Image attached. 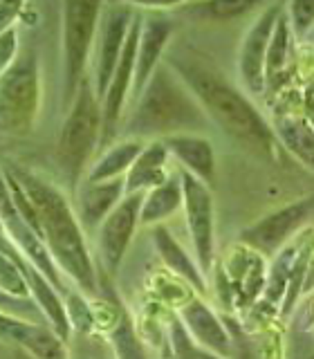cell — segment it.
<instances>
[{
  "instance_id": "cell-1",
  "label": "cell",
  "mask_w": 314,
  "mask_h": 359,
  "mask_svg": "<svg viewBox=\"0 0 314 359\" xmlns=\"http://www.w3.org/2000/svg\"><path fill=\"white\" fill-rule=\"evenodd\" d=\"M14 177L34 207L41 238L56 267H61L86 292H95L97 274L81 233V222L61 196V191L32 173H16Z\"/></svg>"
},
{
  "instance_id": "cell-2",
  "label": "cell",
  "mask_w": 314,
  "mask_h": 359,
  "mask_svg": "<svg viewBox=\"0 0 314 359\" xmlns=\"http://www.w3.org/2000/svg\"><path fill=\"white\" fill-rule=\"evenodd\" d=\"M171 65L175 74L200 101V106L205 108L207 117H211L222 130H227L252 149L265 155H274L278 142L274 130L267 126L261 112L250 104V99L243 93H238L227 81H222L205 63L175 56Z\"/></svg>"
},
{
  "instance_id": "cell-3",
  "label": "cell",
  "mask_w": 314,
  "mask_h": 359,
  "mask_svg": "<svg viewBox=\"0 0 314 359\" xmlns=\"http://www.w3.org/2000/svg\"><path fill=\"white\" fill-rule=\"evenodd\" d=\"M207 112L184 81L166 65H160L137 97V106L128 121V133L142 135H179L207 126Z\"/></svg>"
},
{
  "instance_id": "cell-4",
  "label": "cell",
  "mask_w": 314,
  "mask_h": 359,
  "mask_svg": "<svg viewBox=\"0 0 314 359\" xmlns=\"http://www.w3.org/2000/svg\"><path fill=\"white\" fill-rule=\"evenodd\" d=\"M67 110L70 112H67L59 146H56V162H59L67 182L74 184L104 135V108L99 104L90 79H83L72 106Z\"/></svg>"
},
{
  "instance_id": "cell-5",
  "label": "cell",
  "mask_w": 314,
  "mask_h": 359,
  "mask_svg": "<svg viewBox=\"0 0 314 359\" xmlns=\"http://www.w3.org/2000/svg\"><path fill=\"white\" fill-rule=\"evenodd\" d=\"M99 3L63 5V106L70 108L83 83V67L95 45L101 16Z\"/></svg>"
},
{
  "instance_id": "cell-6",
  "label": "cell",
  "mask_w": 314,
  "mask_h": 359,
  "mask_svg": "<svg viewBox=\"0 0 314 359\" xmlns=\"http://www.w3.org/2000/svg\"><path fill=\"white\" fill-rule=\"evenodd\" d=\"M39 101L36 59H18L7 72L0 74V133H25L32 126Z\"/></svg>"
},
{
  "instance_id": "cell-7",
  "label": "cell",
  "mask_w": 314,
  "mask_h": 359,
  "mask_svg": "<svg viewBox=\"0 0 314 359\" xmlns=\"http://www.w3.org/2000/svg\"><path fill=\"white\" fill-rule=\"evenodd\" d=\"M104 16L97 25V41H95V93L99 97L106 95V90L115 74L123 45H126L128 32L132 25V14L128 5H108L101 9Z\"/></svg>"
},
{
  "instance_id": "cell-8",
  "label": "cell",
  "mask_w": 314,
  "mask_h": 359,
  "mask_svg": "<svg viewBox=\"0 0 314 359\" xmlns=\"http://www.w3.org/2000/svg\"><path fill=\"white\" fill-rule=\"evenodd\" d=\"M285 5L269 3L261 7L258 16L252 20V25L247 27L240 50H238V74L247 93L261 95L265 90V61L272 34L276 27V20L280 16Z\"/></svg>"
},
{
  "instance_id": "cell-9",
  "label": "cell",
  "mask_w": 314,
  "mask_h": 359,
  "mask_svg": "<svg viewBox=\"0 0 314 359\" xmlns=\"http://www.w3.org/2000/svg\"><path fill=\"white\" fill-rule=\"evenodd\" d=\"M184 194V211H186V227L193 238L196 261L200 272L205 274L211 267L213 254V200L211 191L205 182H200L196 175L186 171L179 173Z\"/></svg>"
},
{
  "instance_id": "cell-10",
  "label": "cell",
  "mask_w": 314,
  "mask_h": 359,
  "mask_svg": "<svg viewBox=\"0 0 314 359\" xmlns=\"http://www.w3.org/2000/svg\"><path fill=\"white\" fill-rule=\"evenodd\" d=\"M314 211V196L306 200H299L294 205L278 209L272 216L258 220L250 229H245L240 241L252 247L254 252L261 254H274L292 233H294L303 222H308Z\"/></svg>"
},
{
  "instance_id": "cell-11",
  "label": "cell",
  "mask_w": 314,
  "mask_h": 359,
  "mask_svg": "<svg viewBox=\"0 0 314 359\" xmlns=\"http://www.w3.org/2000/svg\"><path fill=\"white\" fill-rule=\"evenodd\" d=\"M142 202H144V194H128L108 213L106 220L101 222L97 243L101 250V258H104V265L110 274L119 267L123 254H126V247L139 222Z\"/></svg>"
},
{
  "instance_id": "cell-12",
  "label": "cell",
  "mask_w": 314,
  "mask_h": 359,
  "mask_svg": "<svg viewBox=\"0 0 314 359\" xmlns=\"http://www.w3.org/2000/svg\"><path fill=\"white\" fill-rule=\"evenodd\" d=\"M0 339L22 346L36 359H67L63 337L56 334V330L45 328L43 323L22 321L3 312H0Z\"/></svg>"
},
{
  "instance_id": "cell-13",
  "label": "cell",
  "mask_w": 314,
  "mask_h": 359,
  "mask_svg": "<svg viewBox=\"0 0 314 359\" xmlns=\"http://www.w3.org/2000/svg\"><path fill=\"white\" fill-rule=\"evenodd\" d=\"M173 34V22L166 16H149L142 20L139 48H137V63H135V79H132V95L139 97L146 83L160 67L162 52L168 39Z\"/></svg>"
},
{
  "instance_id": "cell-14",
  "label": "cell",
  "mask_w": 314,
  "mask_h": 359,
  "mask_svg": "<svg viewBox=\"0 0 314 359\" xmlns=\"http://www.w3.org/2000/svg\"><path fill=\"white\" fill-rule=\"evenodd\" d=\"M126 194V180H108V182H83L78 189V222L86 229H95L106 220Z\"/></svg>"
},
{
  "instance_id": "cell-15",
  "label": "cell",
  "mask_w": 314,
  "mask_h": 359,
  "mask_svg": "<svg viewBox=\"0 0 314 359\" xmlns=\"http://www.w3.org/2000/svg\"><path fill=\"white\" fill-rule=\"evenodd\" d=\"M164 146L175 160L186 168V173L196 175L200 182L209 184L216 173V155L209 140L198 137L193 133H179L164 137Z\"/></svg>"
},
{
  "instance_id": "cell-16",
  "label": "cell",
  "mask_w": 314,
  "mask_h": 359,
  "mask_svg": "<svg viewBox=\"0 0 314 359\" xmlns=\"http://www.w3.org/2000/svg\"><path fill=\"white\" fill-rule=\"evenodd\" d=\"M184 328L191 332V337L205 346L207 351L216 353L220 357L229 355V337L227 330L222 328V323L202 301H193L182 310Z\"/></svg>"
},
{
  "instance_id": "cell-17",
  "label": "cell",
  "mask_w": 314,
  "mask_h": 359,
  "mask_svg": "<svg viewBox=\"0 0 314 359\" xmlns=\"http://www.w3.org/2000/svg\"><path fill=\"white\" fill-rule=\"evenodd\" d=\"M166 162L168 149L164 142H151L144 146L126 175V194H144V189H155L166 182Z\"/></svg>"
},
{
  "instance_id": "cell-18",
  "label": "cell",
  "mask_w": 314,
  "mask_h": 359,
  "mask_svg": "<svg viewBox=\"0 0 314 359\" xmlns=\"http://www.w3.org/2000/svg\"><path fill=\"white\" fill-rule=\"evenodd\" d=\"M274 135L296 160L314 171V128L306 117L280 115L274 121Z\"/></svg>"
},
{
  "instance_id": "cell-19",
  "label": "cell",
  "mask_w": 314,
  "mask_h": 359,
  "mask_svg": "<svg viewBox=\"0 0 314 359\" xmlns=\"http://www.w3.org/2000/svg\"><path fill=\"white\" fill-rule=\"evenodd\" d=\"M142 149H144V144L137 137L112 144L110 149L90 166L86 182H108V180H117L123 171H130V166L137 160Z\"/></svg>"
},
{
  "instance_id": "cell-20",
  "label": "cell",
  "mask_w": 314,
  "mask_h": 359,
  "mask_svg": "<svg viewBox=\"0 0 314 359\" xmlns=\"http://www.w3.org/2000/svg\"><path fill=\"white\" fill-rule=\"evenodd\" d=\"M182 202H184L182 180H179V175L177 177H168L166 182L151 189L149 194L144 196L142 211H139V222H144V224L160 222V220L171 216V213H175Z\"/></svg>"
},
{
  "instance_id": "cell-21",
  "label": "cell",
  "mask_w": 314,
  "mask_h": 359,
  "mask_svg": "<svg viewBox=\"0 0 314 359\" xmlns=\"http://www.w3.org/2000/svg\"><path fill=\"white\" fill-rule=\"evenodd\" d=\"M155 245H157V252L162 254L164 263L173 269V272H177L179 276H184L186 280L193 287L198 290H205V280H202V272L200 267L191 261V258L186 256V252L182 250V247L177 245V241L173 238L171 233H168L166 229L157 227L155 231Z\"/></svg>"
},
{
  "instance_id": "cell-22",
  "label": "cell",
  "mask_w": 314,
  "mask_h": 359,
  "mask_svg": "<svg viewBox=\"0 0 314 359\" xmlns=\"http://www.w3.org/2000/svg\"><path fill=\"white\" fill-rule=\"evenodd\" d=\"M289 41H292V27H289V20H287L285 7H283V11H280V16L276 20L272 41H269L267 61H265V83L272 81L278 72H283V67L287 63Z\"/></svg>"
},
{
  "instance_id": "cell-23",
  "label": "cell",
  "mask_w": 314,
  "mask_h": 359,
  "mask_svg": "<svg viewBox=\"0 0 314 359\" xmlns=\"http://www.w3.org/2000/svg\"><path fill=\"white\" fill-rule=\"evenodd\" d=\"M171 346L177 359H224L216 353L207 351L205 346H200L193 337L189 334L182 321L173 319L171 323Z\"/></svg>"
},
{
  "instance_id": "cell-24",
  "label": "cell",
  "mask_w": 314,
  "mask_h": 359,
  "mask_svg": "<svg viewBox=\"0 0 314 359\" xmlns=\"http://www.w3.org/2000/svg\"><path fill=\"white\" fill-rule=\"evenodd\" d=\"M112 346H115V353L119 359H146L144 346L135 337V330L128 319H123L115 328V332H112Z\"/></svg>"
},
{
  "instance_id": "cell-25",
  "label": "cell",
  "mask_w": 314,
  "mask_h": 359,
  "mask_svg": "<svg viewBox=\"0 0 314 359\" xmlns=\"http://www.w3.org/2000/svg\"><path fill=\"white\" fill-rule=\"evenodd\" d=\"M0 290H5L7 294L18 297V299H27V280L22 278L18 265L11 261V256H7L0 250Z\"/></svg>"
},
{
  "instance_id": "cell-26",
  "label": "cell",
  "mask_w": 314,
  "mask_h": 359,
  "mask_svg": "<svg viewBox=\"0 0 314 359\" xmlns=\"http://www.w3.org/2000/svg\"><path fill=\"white\" fill-rule=\"evenodd\" d=\"M285 14L292 34L296 36H306L310 29H314V3L310 0H294V3L285 5Z\"/></svg>"
},
{
  "instance_id": "cell-27",
  "label": "cell",
  "mask_w": 314,
  "mask_h": 359,
  "mask_svg": "<svg viewBox=\"0 0 314 359\" xmlns=\"http://www.w3.org/2000/svg\"><path fill=\"white\" fill-rule=\"evenodd\" d=\"M0 312L3 314H11V317H27L34 323H41L43 321V310L36 308L29 299H18V297H11L7 294L5 290H0Z\"/></svg>"
},
{
  "instance_id": "cell-28",
  "label": "cell",
  "mask_w": 314,
  "mask_h": 359,
  "mask_svg": "<svg viewBox=\"0 0 314 359\" xmlns=\"http://www.w3.org/2000/svg\"><path fill=\"white\" fill-rule=\"evenodd\" d=\"M196 9L205 11V14H211L213 18H224V20H231V18H238V16H245L247 11L252 9H258L256 3H211V5H198Z\"/></svg>"
},
{
  "instance_id": "cell-29",
  "label": "cell",
  "mask_w": 314,
  "mask_h": 359,
  "mask_svg": "<svg viewBox=\"0 0 314 359\" xmlns=\"http://www.w3.org/2000/svg\"><path fill=\"white\" fill-rule=\"evenodd\" d=\"M16 52V32L9 29L0 36V74L7 72V65Z\"/></svg>"
},
{
  "instance_id": "cell-30",
  "label": "cell",
  "mask_w": 314,
  "mask_h": 359,
  "mask_svg": "<svg viewBox=\"0 0 314 359\" xmlns=\"http://www.w3.org/2000/svg\"><path fill=\"white\" fill-rule=\"evenodd\" d=\"M18 9H20V5H0V32H3L11 20H14Z\"/></svg>"
},
{
  "instance_id": "cell-31",
  "label": "cell",
  "mask_w": 314,
  "mask_h": 359,
  "mask_svg": "<svg viewBox=\"0 0 314 359\" xmlns=\"http://www.w3.org/2000/svg\"><path fill=\"white\" fill-rule=\"evenodd\" d=\"M306 112H308V123L314 128V93H310L308 95V99H306Z\"/></svg>"
},
{
  "instance_id": "cell-32",
  "label": "cell",
  "mask_w": 314,
  "mask_h": 359,
  "mask_svg": "<svg viewBox=\"0 0 314 359\" xmlns=\"http://www.w3.org/2000/svg\"><path fill=\"white\" fill-rule=\"evenodd\" d=\"M0 231H3V222H0Z\"/></svg>"
},
{
  "instance_id": "cell-33",
  "label": "cell",
  "mask_w": 314,
  "mask_h": 359,
  "mask_svg": "<svg viewBox=\"0 0 314 359\" xmlns=\"http://www.w3.org/2000/svg\"><path fill=\"white\" fill-rule=\"evenodd\" d=\"M312 359H314V357H312Z\"/></svg>"
}]
</instances>
